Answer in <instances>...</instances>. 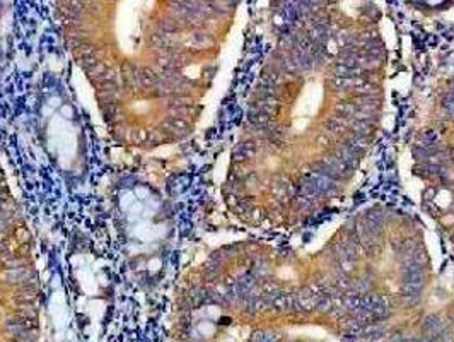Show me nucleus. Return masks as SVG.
<instances>
[{
	"label": "nucleus",
	"instance_id": "nucleus-1",
	"mask_svg": "<svg viewBox=\"0 0 454 342\" xmlns=\"http://www.w3.org/2000/svg\"><path fill=\"white\" fill-rule=\"evenodd\" d=\"M70 55L118 146L154 151L190 129L201 45L193 4L62 2Z\"/></svg>",
	"mask_w": 454,
	"mask_h": 342
}]
</instances>
